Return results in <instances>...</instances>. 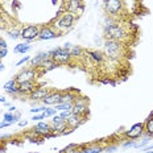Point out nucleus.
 I'll use <instances>...</instances> for the list:
<instances>
[{"label": "nucleus", "mask_w": 153, "mask_h": 153, "mask_svg": "<svg viewBox=\"0 0 153 153\" xmlns=\"http://www.w3.org/2000/svg\"><path fill=\"white\" fill-rule=\"evenodd\" d=\"M76 21V16L70 13V12H63V13L59 15L58 19L53 21L52 27L58 32L59 34L63 33V32L70 30L73 27H74V23Z\"/></svg>", "instance_id": "nucleus-1"}, {"label": "nucleus", "mask_w": 153, "mask_h": 153, "mask_svg": "<svg viewBox=\"0 0 153 153\" xmlns=\"http://www.w3.org/2000/svg\"><path fill=\"white\" fill-rule=\"evenodd\" d=\"M11 137V135H1L0 136V140H4V139H9Z\"/></svg>", "instance_id": "nucleus-47"}, {"label": "nucleus", "mask_w": 153, "mask_h": 153, "mask_svg": "<svg viewBox=\"0 0 153 153\" xmlns=\"http://www.w3.org/2000/svg\"><path fill=\"white\" fill-rule=\"evenodd\" d=\"M59 116H61L62 117V119L63 120H66V119H68V117L70 116V115H71V110H66V111H59Z\"/></svg>", "instance_id": "nucleus-35"}, {"label": "nucleus", "mask_w": 153, "mask_h": 153, "mask_svg": "<svg viewBox=\"0 0 153 153\" xmlns=\"http://www.w3.org/2000/svg\"><path fill=\"white\" fill-rule=\"evenodd\" d=\"M4 151H5V148H4V146L0 145V152H4Z\"/></svg>", "instance_id": "nucleus-50"}, {"label": "nucleus", "mask_w": 153, "mask_h": 153, "mask_svg": "<svg viewBox=\"0 0 153 153\" xmlns=\"http://www.w3.org/2000/svg\"><path fill=\"white\" fill-rule=\"evenodd\" d=\"M8 45H7V41L3 40V38H0V49H7Z\"/></svg>", "instance_id": "nucleus-39"}, {"label": "nucleus", "mask_w": 153, "mask_h": 153, "mask_svg": "<svg viewBox=\"0 0 153 153\" xmlns=\"http://www.w3.org/2000/svg\"><path fill=\"white\" fill-rule=\"evenodd\" d=\"M17 82L13 79H9L8 82H5L4 85H3V88L5 90L8 95H12V97H20V92H19V87H17Z\"/></svg>", "instance_id": "nucleus-16"}, {"label": "nucleus", "mask_w": 153, "mask_h": 153, "mask_svg": "<svg viewBox=\"0 0 153 153\" xmlns=\"http://www.w3.org/2000/svg\"><path fill=\"white\" fill-rule=\"evenodd\" d=\"M11 124L9 123H5V122H1L0 123V129H3V128H5V127H9Z\"/></svg>", "instance_id": "nucleus-43"}, {"label": "nucleus", "mask_w": 153, "mask_h": 153, "mask_svg": "<svg viewBox=\"0 0 153 153\" xmlns=\"http://www.w3.org/2000/svg\"><path fill=\"white\" fill-rule=\"evenodd\" d=\"M61 34L58 33L52 25H46V27H42L40 30V34H38V40L42 41H48V40H53L56 37H59Z\"/></svg>", "instance_id": "nucleus-11"}, {"label": "nucleus", "mask_w": 153, "mask_h": 153, "mask_svg": "<svg viewBox=\"0 0 153 153\" xmlns=\"http://www.w3.org/2000/svg\"><path fill=\"white\" fill-rule=\"evenodd\" d=\"M102 83H103V85H116V82L111 81V79H103V81H102Z\"/></svg>", "instance_id": "nucleus-41"}, {"label": "nucleus", "mask_w": 153, "mask_h": 153, "mask_svg": "<svg viewBox=\"0 0 153 153\" xmlns=\"http://www.w3.org/2000/svg\"><path fill=\"white\" fill-rule=\"evenodd\" d=\"M3 122L9 123V124H15V123H17V120L15 119V115L12 112H5L3 115Z\"/></svg>", "instance_id": "nucleus-26"}, {"label": "nucleus", "mask_w": 153, "mask_h": 153, "mask_svg": "<svg viewBox=\"0 0 153 153\" xmlns=\"http://www.w3.org/2000/svg\"><path fill=\"white\" fill-rule=\"evenodd\" d=\"M104 33H106V37L108 38V40L120 41V42L126 41L127 37H128V33H127V30L124 29V27L122 24H117V23L106 24Z\"/></svg>", "instance_id": "nucleus-3"}, {"label": "nucleus", "mask_w": 153, "mask_h": 153, "mask_svg": "<svg viewBox=\"0 0 153 153\" xmlns=\"http://www.w3.org/2000/svg\"><path fill=\"white\" fill-rule=\"evenodd\" d=\"M68 128L69 127H68V124H66V120H62V122H59V123L52 124V132H54L57 136L62 135L63 131H66Z\"/></svg>", "instance_id": "nucleus-21"}, {"label": "nucleus", "mask_w": 153, "mask_h": 153, "mask_svg": "<svg viewBox=\"0 0 153 153\" xmlns=\"http://www.w3.org/2000/svg\"><path fill=\"white\" fill-rule=\"evenodd\" d=\"M148 117H153V111H152L151 114H149V116H148Z\"/></svg>", "instance_id": "nucleus-51"}, {"label": "nucleus", "mask_w": 153, "mask_h": 153, "mask_svg": "<svg viewBox=\"0 0 153 153\" xmlns=\"http://www.w3.org/2000/svg\"><path fill=\"white\" fill-rule=\"evenodd\" d=\"M57 63L53 61L52 58H48L46 61H44L40 65V68H38L37 70L40 71V74H44V73H48V71H50V70H53V69H56L57 68Z\"/></svg>", "instance_id": "nucleus-20"}, {"label": "nucleus", "mask_w": 153, "mask_h": 153, "mask_svg": "<svg viewBox=\"0 0 153 153\" xmlns=\"http://www.w3.org/2000/svg\"><path fill=\"white\" fill-rule=\"evenodd\" d=\"M0 65H1V61H0Z\"/></svg>", "instance_id": "nucleus-52"}, {"label": "nucleus", "mask_w": 153, "mask_h": 153, "mask_svg": "<svg viewBox=\"0 0 153 153\" xmlns=\"http://www.w3.org/2000/svg\"><path fill=\"white\" fill-rule=\"evenodd\" d=\"M5 102H7V100H5V98H4V97H0V103H3V104H4Z\"/></svg>", "instance_id": "nucleus-48"}, {"label": "nucleus", "mask_w": 153, "mask_h": 153, "mask_svg": "<svg viewBox=\"0 0 153 153\" xmlns=\"http://www.w3.org/2000/svg\"><path fill=\"white\" fill-rule=\"evenodd\" d=\"M69 52H70V56H71L73 58H81V57L83 56L85 50L82 49L81 46H78V45H73L71 49H70Z\"/></svg>", "instance_id": "nucleus-24"}, {"label": "nucleus", "mask_w": 153, "mask_h": 153, "mask_svg": "<svg viewBox=\"0 0 153 153\" xmlns=\"http://www.w3.org/2000/svg\"><path fill=\"white\" fill-rule=\"evenodd\" d=\"M73 153H83V145H81L78 149H75V151L73 152Z\"/></svg>", "instance_id": "nucleus-44"}, {"label": "nucleus", "mask_w": 153, "mask_h": 153, "mask_svg": "<svg viewBox=\"0 0 153 153\" xmlns=\"http://www.w3.org/2000/svg\"><path fill=\"white\" fill-rule=\"evenodd\" d=\"M8 34H9V37H11L12 40H17V38H21V30H17V29L9 30Z\"/></svg>", "instance_id": "nucleus-30"}, {"label": "nucleus", "mask_w": 153, "mask_h": 153, "mask_svg": "<svg viewBox=\"0 0 153 153\" xmlns=\"http://www.w3.org/2000/svg\"><path fill=\"white\" fill-rule=\"evenodd\" d=\"M30 49H32V46L29 45V42H24V44H17V45L13 48V52L17 54H25L29 52Z\"/></svg>", "instance_id": "nucleus-23"}, {"label": "nucleus", "mask_w": 153, "mask_h": 153, "mask_svg": "<svg viewBox=\"0 0 153 153\" xmlns=\"http://www.w3.org/2000/svg\"><path fill=\"white\" fill-rule=\"evenodd\" d=\"M103 151H104V148L102 145H90V146L83 148V153H100Z\"/></svg>", "instance_id": "nucleus-25"}, {"label": "nucleus", "mask_w": 153, "mask_h": 153, "mask_svg": "<svg viewBox=\"0 0 153 153\" xmlns=\"http://www.w3.org/2000/svg\"><path fill=\"white\" fill-rule=\"evenodd\" d=\"M71 46H73V44H70V42H66V44H63V49H66V50H70L71 49Z\"/></svg>", "instance_id": "nucleus-42"}, {"label": "nucleus", "mask_w": 153, "mask_h": 153, "mask_svg": "<svg viewBox=\"0 0 153 153\" xmlns=\"http://www.w3.org/2000/svg\"><path fill=\"white\" fill-rule=\"evenodd\" d=\"M45 110H46V106H42V107H36V108H30V112L32 114H42V112H45Z\"/></svg>", "instance_id": "nucleus-33"}, {"label": "nucleus", "mask_w": 153, "mask_h": 153, "mask_svg": "<svg viewBox=\"0 0 153 153\" xmlns=\"http://www.w3.org/2000/svg\"><path fill=\"white\" fill-rule=\"evenodd\" d=\"M104 9L108 16H119L124 9L123 0H104Z\"/></svg>", "instance_id": "nucleus-7"}, {"label": "nucleus", "mask_w": 153, "mask_h": 153, "mask_svg": "<svg viewBox=\"0 0 153 153\" xmlns=\"http://www.w3.org/2000/svg\"><path fill=\"white\" fill-rule=\"evenodd\" d=\"M40 71L36 68H27L24 70H21L17 75L15 76V81L19 83H23V82H28V81H36L37 76H40Z\"/></svg>", "instance_id": "nucleus-6"}, {"label": "nucleus", "mask_w": 153, "mask_h": 153, "mask_svg": "<svg viewBox=\"0 0 153 153\" xmlns=\"http://www.w3.org/2000/svg\"><path fill=\"white\" fill-rule=\"evenodd\" d=\"M85 11V4L82 0H68L65 7V12H70V13L79 16Z\"/></svg>", "instance_id": "nucleus-10"}, {"label": "nucleus", "mask_w": 153, "mask_h": 153, "mask_svg": "<svg viewBox=\"0 0 153 153\" xmlns=\"http://www.w3.org/2000/svg\"><path fill=\"white\" fill-rule=\"evenodd\" d=\"M136 144V140H128L127 139V141H124L123 143V148H131V146H135Z\"/></svg>", "instance_id": "nucleus-34"}, {"label": "nucleus", "mask_w": 153, "mask_h": 153, "mask_svg": "<svg viewBox=\"0 0 153 153\" xmlns=\"http://www.w3.org/2000/svg\"><path fill=\"white\" fill-rule=\"evenodd\" d=\"M86 56L94 63H98V65L103 63V61H104V54L99 52V50H86Z\"/></svg>", "instance_id": "nucleus-19"}, {"label": "nucleus", "mask_w": 153, "mask_h": 153, "mask_svg": "<svg viewBox=\"0 0 153 153\" xmlns=\"http://www.w3.org/2000/svg\"><path fill=\"white\" fill-rule=\"evenodd\" d=\"M8 112H16V107H13V106H9V108H8Z\"/></svg>", "instance_id": "nucleus-46"}, {"label": "nucleus", "mask_w": 153, "mask_h": 153, "mask_svg": "<svg viewBox=\"0 0 153 153\" xmlns=\"http://www.w3.org/2000/svg\"><path fill=\"white\" fill-rule=\"evenodd\" d=\"M57 112H58V111H57L56 108H48V107H46V110H45V116H46V119H48V117H53L54 115H57Z\"/></svg>", "instance_id": "nucleus-31"}, {"label": "nucleus", "mask_w": 153, "mask_h": 153, "mask_svg": "<svg viewBox=\"0 0 153 153\" xmlns=\"http://www.w3.org/2000/svg\"><path fill=\"white\" fill-rule=\"evenodd\" d=\"M49 56L58 66L59 65H69L73 59V57L70 56V52L63 49V48H56V49L50 50Z\"/></svg>", "instance_id": "nucleus-5"}, {"label": "nucleus", "mask_w": 153, "mask_h": 153, "mask_svg": "<svg viewBox=\"0 0 153 153\" xmlns=\"http://www.w3.org/2000/svg\"><path fill=\"white\" fill-rule=\"evenodd\" d=\"M44 119H46L45 112H42V114H34L33 116H32V120H33V122H41V120H44Z\"/></svg>", "instance_id": "nucleus-32"}, {"label": "nucleus", "mask_w": 153, "mask_h": 153, "mask_svg": "<svg viewBox=\"0 0 153 153\" xmlns=\"http://www.w3.org/2000/svg\"><path fill=\"white\" fill-rule=\"evenodd\" d=\"M81 145H78V144H74V143H71V144H69V145H66L63 149H61L59 151V153H73L75 151V149H78Z\"/></svg>", "instance_id": "nucleus-27"}, {"label": "nucleus", "mask_w": 153, "mask_h": 153, "mask_svg": "<svg viewBox=\"0 0 153 153\" xmlns=\"http://www.w3.org/2000/svg\"><path fill=\"white\" fill-rule=\"evenodd\" d=\"M36 81H28V82H23V83H19V92H20V97L21 95H29L34 88L37 87Z\"/></svg>", "instance_id": "nucleus-17"}, {"label": "nucleus", "mask_w": 153, "mask_h": 153, "mask_svg": "<svg viewBox=\"0 0 153 153\" xmlns=\"http://www.w3.org/2000/svg\"><path fill=\"white\" fill-rule=\"evenodd\" d=\"M116 149H117V145H108V146H106L104 151H106L107 153H114Z\"/></svg>", "instance_id": "nucleus-38"}, {"label": "nucleus", "mask_w": 153, "mask_h": 153, "mask_svg": "<svg viewBox=\"0 0 153 153\" xmlns=\"http://www.w3.org/2000/svg\"><path fill=\"white\" fill-rule=\"evenodd\" d=\"M62 120H63V119H62L61 116H59L58 114L54 115L53 117H50V122H52V124H54V123H59V122H62Z\"/></svg>", "instance_id": "nucleus-37"}, {"label": "nucleus", "mask_w": 153, "mask_h": 153, "mask_svg": "<svg viewBox=\"0 0 153 153\" xmlns=\"http://www.w3.org/2000/svg\"><path fill=\"white\" fill-rule=\"evenodd\" d=\"M71 107H73V104L71 103H58V104H56L54 106V108H56L57 111H66V110H71Z\"/></svg>", "instance_id": "nucleus-28"}, {"label": "nucleus", "mask_w": 153, "mask_h": 153, "mask_svg": "<svg viewBox=\"0 0 153 153\" xmlns=\"http://www.w3.org/2000/svg\"><path fill=\"white\" fill-rule=\"evenodd\" d=\"M144 136V123H135L124 132V137L128 140H137Z\"/></svg>", "instance_id": "nucleus-9"}, {"label": "nucleus", "mask_w": 153, "mask_h": 153, "mask_svg": "<svg viewBox=\"0 0 153 153\" xmlns=\"http://www.w3.org/2000/svg\"><path fill=\"white\" fill-rule=\"evenodd\" d=\"M61 94H62V91H58V90L50 91L49 95L42 99L44 106H56V104H58L61 102Z\"/></svg>", "instance_id": "nucleus-14"}, {"label": "nucleus", "mask_w": 153, "mask_h": 153, "mask_svg": "<svg viewBox=\"0 0 153 153\" xmlns=\"http://www.w3.org/2000/svg\"><path fill=\"white\" fill-rule=\"evenodd\" d=\"M151 139H152V137H149V136H145V135H144V139H143L141 141H139V143L136 141L135 146H136V148H143V146H145L149 141H151Z\"/></svg>", "instance_id": "nucleus-29"}, {"label": "nucleus", "mask_w": 153, "mask_h": 153, "mask_svg": "<svg viewBox=\"0 0 153 153\" xmlns=\"http://www.w3.org/2000/svg\"><path fill=\"white\" fill-rule=\"evenodd\" d=\"M28 61H30V57L29 56H25V57H23L21 59H19V61L16 62V66H21V65H24V63L28 62Z\"/></svg>", "instance_id": "nucleus-36"}, {"label": "nucleus", "mask_w": 153, "mask_h": 153, "mask_svg": "<svg viewBox=\"0 0 153 153\" xmlns=\"http://www.w3.org/2000/svg\"><path fill=\"white\" fill-rule=\"evenodd\" d=\"M85 122H86L85 116H79V115H74V114H71L68 119H66V124H68V127L69 128H73V129H76L78 127H81Z\"/></svg>", "instance_id": "nucleus-15"}, {"label": "nucleus", "mask_w": 153, "mask_h": 153, "mask_svg": "<svg viewBox=\"0 0 153 153\" xmlns=\"http://www.w3.org/2000/svg\"><path fill=\"white\" fill-rule=\"evenodd\" d=\"M17 124H19L20 127H25V126L28 124V122H27V120H20V122H19Z\"/></svg>", "instance_id": "nucleus-45"}, {"label": "nucleus", "mask_w": 153, "mask_h": 153, "mask_svg": "<svg viewBox=\"0 0 153 153\" xmlns=\"http://www.w3.org/2000/svg\"><path fill=\"white\" fill-rule=\"evenodd\" d=\"M41 28L36 24H30L27 25L21 29V38L25 41V42H30V41H34L36 38H38V34H40Z\"/></svg>", "instance_id": "nucleus-8"}, {"label": "nucleus", "mask_w": 153, "mask_h": 153, "mask_svg": "<svg viewBox=\"0 0 153 153\" xmlns=\"http://www.w3.org/2000/svg\"><path fill=\"white\" fill-rule=\"evenodd\" d=\"M144 135L153 137V117H148L144 122Z\"/></svg>", "instance_id": "nucleus-22"}, {"label": "nucleus", "mask_w": 153, "mask_h": 153, "mask_svg": "<svg viewBox=\"0 0 153 153\" xmlns=\"http://www.w3.org/2000/svg\"><path fill=\"white\" fill-rule=\"evenodd\" d=\"M33 129L36 131L41 137H45L46 135L52 133V124L45 122V120H41V122H37L36 126L33 127Z\"/></svg>", "instance_id": "nucleus-13"}, {"label": "nucleus", "mask_w": 153, "mask_h": 153, "mask_svg": "<svg viewBox=\"0 0 153 153\" xmlns=\"http://www.w3.org/2000/svg\"><path fill=\"white\" fill-rule=\"evenodd\" d=\"M50 91L52 90H50L49 87H45V86H37V87L29 94V99L33 100V102H37V100L42 102V99L49 95Z\"/></svg>", "instance_id": "nucleus-12"}, {"label": "nucleus", "mask_w": 153, "mask_h": 153, "mask_svg": "<svg viewBox=\"0 0 153 153\" xmlns=\"http://www.w3.org/2000/svg\"><path fill=\"white\" fill-rule=\"evenodd\" d=\"M4 69H5V66L1 63V65H0V71H3V70H4Z\"/></svg>", "instance_id": "nucleus-49"}, {"label": "nucleus", "mask_w": 153, "mask_h": 153, "mask_svg": "<svg viewBox=\"0 0 153 153\" xmlns=\"http://www.w3.org/2000/svg\"><path fill=\"white\" fill-rule=\"evenodd\" d=\"M48 58H50V56H49V52H42V53H38L37 56H34L33 58H30V65H32V68H36L38 69L40 68V65L44 61H46Z\"/></svg>", "instance_id": "nucleus-18"}, {"label": "nucleus", "mask_w": 153, "mask_h": 153, "mask_svg": "<svg viewBox=\"0 0 153 153\" xmlns=\"http://www.w3.org/2000/svg\"><path fill=\"white\" fill-rule=\"evenodd\" d=\"M7 54H8V49H0V59L7 57Z\"/></svg>", "instance_id": "nucleus-40"}, {"label": "nucleus", "mask_w": 153, "mask_h": 153, "mask_svg": "<svg viewBox=\"0 0 153 153\" xmlns=\"http://www.w3.org/2000/svg\"><path fill=\"white\" fill-rule=\"evenodd\" d=\"M88 103H90V99H88L87 97L78 95V97H76V99H75V102L73 103L71 114L87 117L88 116Z\"/></svg>", "instance_id": "nucleus-4"}, {"label": "nucleus", "mask_w": 153, "mask_h": 153, "mask_svg": "<svg viewBox=\"0 0 153 153\" xmlns=\"http://www.w3.org/2000/svg\"><path fill=\"white\" fill-rule=\"evenodd\" d=\"M123 50H124V45L120 41L108 40L107 38L103 45V54L108 59H119L123 56Z\"/></svg>", "instance_id": "nucleus-2"}]
</instances>
